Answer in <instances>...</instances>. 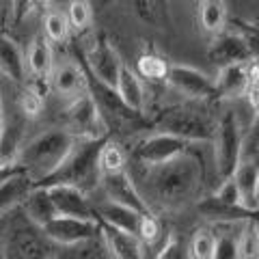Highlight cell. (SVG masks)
Returning <instances> with one entry per match:
<instances>
[{
  "label": "cell",
  "mask_w": 259,
  "mask_h": 259,
  "mask_svg": "<svg viewBox=\"0 0 259 259\" xmlns=\"http://www.w3.org/2000/svg\"><path fill=\"white\" fill-rule=\"evenodd\" d=\"M160 236H162V225H160V221L151 212L143 214L141 227H139V240L143 242V244H156V242L160 240Z\"/></svg>",
  "instance_id": "cell-34"
},
{
  "label": "cell",
  "mask_w": 259,
  "mask_h": 259,
  "mask_svg": "<svg viewBox=\"0 0 259 259\" xmlns=\"http://www.w3.org/2000/svg\"><path fill=\"white\" fill-rule=\"evenodd\" d=\"M242 141H244V132H242V123L236 110L227 108L216 119V134H214V166L218 180H227L231 177L233 171L238 168L242 160Z\"/></svg>",
  "instance_id": "cell-4"
},
{
  "label": "cell",
  "mask_w": 259,
  "mask_h": 259,
  "mask_svg": "<svg viewBox=\"0 0 259 259\" xmlns=\"http://www.w3.org/2000/svg\"><path fill=\"white\" fill-rule=\"evenodd\" d=\"M28 3L30 0H11V13L15 24H20L28 15Z\"/></svg>",
  "instance_id": "cell-39"
},
{
  "label": "cell",
  "mask_w": 259,
  "mask_h": 259,
  "mask_svg": "<svg viewBox=\"0 0 259 259\" xmlns=\"http://www.w3.org/2000/svg\"><path fill=\"white\" fill-rule=\"evenodd\" d=\"M67 130L78 141L106 139V125L93 95L80 93L74 97L67 108Z\"/></svg>",
  "instance_id": "cell-6"
},
{
  "label": "cell",
  "mask_w": 259,
  "mask_h": 259,
  "mask_svg": "<svg viewBox=\"0 0 259 259\" xmlns=\"http://www.w3.org/2000/svg\"><path fill=\"white\" fill-rule=\"evenodd\" d=\"M0 127H3V110H0Z\"/></svg>",
  "instance_id": "cell-43"
},
{
  "label": "cell",
  "mask_w": 259,
  "mask_h": 259,
  "mask_svg": "<svg viewBox=\"0 0 259 259\" xmlns=\"http://www.w3.org/2000/svg\"><path fill=\"white\" fill-rule=\"evenodd\" d=\"M147 188L164 209H182L203 190V166L190 151L168 162L147 166Z\"/></svg>",
  "instance_id": "cell-1"
},
{
  "label": "cell",
  "mask_w": 259,
  "mask_h": 259,
  "mask_svg": "<svg viewBox=\"0 0 259 259\" xmlns=\"http://www.w3.org/2000/svg\"><path fill=\"white\" fill-rule=\"evenodd\" d=\"M106 139L97 141H80L69 158L63 162V166L56 171L52 177L44 182L48 184H71L76 188L84 190L87 194L100 186L102 171H100V149Z\"/></svg>",
  "instance_id": "cell-3"
},
{
  "label": "cell",
  "mask_w": 259,
  "mask_h": 259,
  "mask_svg": "<svg viewBox=\"0 0 259 259\" xmlns=\"http://www.w3.org/2000/svg\"><path fill=\"white\" fill-rule=\"evenodd\" d=\"M214 259H240L238 238L231 236V233H216Z\"/></svg>",
  "instance_id": "cell-35"
},
{
  "label": "cell",
  "mask_w": 259,
  "mask_h": 259,
  "mask_svg": "<svg viewBox=\"0 0 259 259\" xmlns=\"http://www.w3.org/2000/svg\"><path fill=\"white\" fill-rule=\"evenodd\" d=\"M76 143L78 139L67 127L46 130L22 145L18 164L30 175L32 182L44 184L48 177H52L63 166V162L74 151Z\"/></svg>",
  "instance_id": "cell-2"
},
{
  "label": "cell",
  "mask_w": 259,
  "mask_h": 259,
  "mask_svg": "<svg viewBox=\"0 0 259 259\" xmlns=\"http://www.w3.org/2000/svg\"><path fill=\"white\" fill-rule=\"evenodd\" d=\"M158 259H192L190 257V248L184 244V240L180 238H168L166 244L162 246Z\"/></svg>",
  "instance_id": "cell-37"
},
{
  "label": "cell",
  "mask_w": 259,
  "mask_h": 259,
  "mask_svg": "<svg viewBox=\"0 0 259 259\" xmlns=\"http://www.w3.org/2000/svg\"><path fill=\"white\" fill-rule=\"evenodd\" d=\"M255 153H259V110L255 112L248 132L244 134V141H242V160H250Z\"/></svg>",
  "instance_id": "cell-36"
},
{
  "label": "cell",
  "mask_w": 259,
  "mask_h": 259,
  "mask_svg": "<svg viewBox=\"0 0 259 259\" xmlns=\"http://www.w3.org/2000/svg\"><path fill=\"white\" fill-rule=\"evenodd\" d=\"M48 190H50V197L54 201L59 216L95 218V209L84 190H80L71 184H48Z\"/></svg>",
  "instance_id": "cell-13"
},
{
  "label": "cell",
  "mask_w": 259,
  "mask_h": 259,
  "mask_svg": "<svg viewBox=\"0 0 259 259\" xmlns=\"http://www.w3.org/2000/svg\"><path fill=\"white\" fill-rule=\"evenodd\" d=\"M166 84L175 89L180 95H184L186 100H192V102H201L216 95L214 78H209L205 71H201L197 67L182 65V63H173L168 67Z\"/></svg>",
  "instance_id": "cell-8"
},
{
  "label": "cell",
  "mask_w": 259,
  "mask_h": 259,
  "mask_svg": "<svg viewBox=\"0 0 259 259\" xmlns=\"http://www.w3.org/2000/svg\"><path fill=\"white\" fill-rule=\"evenodd\" d=\"M69 20L61 11H48L44 18V35L50 39V44H61L69 35Z\"/></svg>",
  "instance_id": "cell-29"
},
{
  "label": "cell",
  "mask_w": 259,
  "mask_h": 259,
  "mask_svg": "<svg viewBox=\"0 0 259 259\" xmlns=\"http://www.w3.org/2000/svg\"><path fill=\"white\" fill-rule=\"evenodd\" d=\"M240 259H257L259 257V225L255 221H242V229L238 236Z\"/></svg>",
  "instance_id": "cell-27"
},
{
  "label": "cell",
  "mask_w": 259,
  "mask_h": 259,
  "mask_svg": "<svg viewBox=\"0 0 259 259\" xmlns=\"http://www.w3.org/2000/svg\"><path fill=\"white\" fill-rule=\"evenodd\" d=\"M100 188L106 194V199L112 201V203H119V205H125V207H132L141 214H147L151 212L147 199L139 192V188L134 186L132 177L125 171H115V173H102V180H100Z\"/></svg>",
  "instance_id": "cell-11"
},
{
  "label": "cell",
  "mask_w": 259,
  "mask_h": 259,
  "mask_svg": "<svg viewBox=\"0 0 259 259\" xmlns=\"http://www.w3.org/2000/svg\"><path fill=\"white\" fill-rule=\"evenodd\" d=\"M233 180H236L240 194H242V203L246 209L259 207V162L257 160H240L238 168L233 171Z\"/></svg>",
  "instance_id": "cell-20"
},
{
  "label": "cell",
  "mask_w": 259,
  "mask_h": 259,
  "mask_svg": "<svg viewBox=\"0 0 259 259\" xmlns=\"http://www.w3.org/2000/svg\"><path fill=\"white\" fill-rule=\"evenodd\" d=\"M136 67H139V76L145 78V80H151V82H160V80H164L166 82V76H168V65L162 56L158 54H143L139 63H136Z\"/></svg>",
  "instance_id": "cell-28"
},
{
  "label": "cell",
  "mask_w": 259,
  "mask_h": 259,
  "mask_svg": "<svg viewBox=\"0 0 259 259\" xmlns=\"http://www.w3.org/2000/svg\"><path fill=\"white\" fill-rule=\"evenodd\" d=\"M22 130L13 121H3L0 127V166H15L22 151Z\"/></svg>",
  "instance_id": "cell-25"
},
{
  "label": "cell",
  "mask_w": 259,
  "mask_h": 259,
  "mask_svg": "<svg viewBox=\"0 0 259 259\" xmlns=\"http://www.w3.org/2000/svg\"><path fill=\"white\" fill-rule=\"evenodd\" d=\"M46 5H48V0H30V3H28V13L41 9V7H46Z\"/></svg>",
  "instance_id": "cell-41"
},
{
  "label": "cell",
  "mask_w": 259,
  "mask_h": 259,
  "mask_svg": "<svg viewBox=\"0 0 259 259\" xmlns=\"http://www.w3.org/2000/svg\"><path fill=\"white\" fill-rule=\"evenodd\" d=\"M20 171H24V168L20 166V164H15V166H0V184H3L7 177H11V175H15V173H20Z\"/></svg>",
  "instance_id": "cell-40"
},
{
  "label": "cell",
  "mask_w": 259,
  "mask_h": 259,
  "mask_svg": "<svg viewBox=\"0 0 259 259\" xmlns=\"http://www.w3.org/2000/svg\"><path fill=\"white\" fill-rule=\"evenodd\" d=\"M248 218H250V221H255V223L259 225V207H255V209H250V214H248Z\"/></svg>",
  "instance_id": "cell-42"
},
{
  "label": "cell",
  "mask_w": 259,
  "mask_h": 259,
  "mask_svg": "<svg viewBox=\"0 0 259 259\" xmlns=\"http://www.w3.org/2000/svg\"><path fill=\"white\" fill-rule=\"evenodd\" d=\"M115 93L119 97V102L123 104L125 110H132V112H143L145 110V87H143V80L141 76L132 71L130 67L121 69V76H119V82L115 87Z\"/></svg>",
  "instance_id": "cell-21"
},
{
  "label": "cell",
  "mask_w": 259,
  "mask_h": 259,
  "mask_svg": "<svg viewBox=\"0 0 259 259\" xmlns=\"http://www.w3.org/2000/svg\"><path fill=\"white\" fill-rule=\"evenodd\" d=\"M100 233L104 236V242H106V248L112 259H145V244L132 233L115 229L108 223L100 225Z\"/></svg>",
  "instance_id": "cell-15"
},
{
  "label": "cell",
  "mask_w": 259,
  "mask_h": 259,
  "mask_svg": "<svg viewBox=\"0 0 259 259\" xmlns=\"http://www.w3.org/2000/svg\"><path fill=\"white\" fill-rule=\"evenodd\" d=\"M20 108L24 112V117H37L44 110V97L32 89H26L20 97Z\"/></svg>",
  "instance_id": "cell-38"
},
{
  "label": "cell",
  "mask_w": 259,
  "mask_h": 259,
  "mask_svg": "<svg viewBox=\"0 0 259 259\" xmlns=\"http://www.w3.org/2000/svg\"><path fill=\"white\" fill-rule=\"evenodd\" d=\"M37 186V182L30 180V175L26 171H20L0 184V216L11 212L18 205H22L26 201L28 192Z\"/></svg>",
  "instance_id": "cell-19"
},
{
  "label": "cell",
  "mask_w": 259,
  "mask_h": 259,
  "mask_svg": "<svg viewBox=\"0 0 259 259\" xmlns=\"http://www.w3.org/2000/svg\"><path fill=\"white\" fill-rule=\"evenodd\" d=\"M5 255L7 259H44L46 248L30 229L20 227V229L11 231V236L7 238Z\"/></svg>",
  "instance_id": "cell-22"
},
{
  "label": "cell",
  "mask_w": 259,
  "mask_h": 259,
  "mask_svg": "<svg viewBox=\"0 0 259 259\" xmlns=\"http://www.w3.org/2000/svg\"><path fill=\"white\" fill-rule=\"evenodd\" d=\"M87 63L91 67L93 76L100 80L104 87H108L115 91V87L119 82L121 69H123V61H121L119 52L106 41L95 44L91 50L87 52Z\"/></svg>",
  "instance_id": "cell-12"
},
{
  "label": "cell",
  "mask_w": 259,
  "mask_h": 259,
  "mask_svg": "<svg viewBox=\"0 0 259 259\" xmlns=\"http://www.w3.org/2000/svg\"><path fill=\"white\" fill-rule=\"evenodd\" d=\"M257 74L253 67V59L246 63H231L218 69L214 78L216 95L223 100H238L250 93V89L257 84Z\"/></svg>",
  "instance_id": "cell-10"
},
{
  "label": "cell",
  "mask_w": 259,
  "mask_h": 259,
  "mask_svg": "<svg viewBox=\"0 0 259 259\" xmlns=\"http://www.w3.org/2000/svg\"><path fill=\"white\" fill-rule=\"evenodd\" d=\"M95 212L102 223H108L110 227H115V229H121V231L132 233V236L139 238V227H141V218H143L141 212H136L132 207H125V205H119V203H112L108 199L104 201V203L95 205Z\"/></svg>",
  "instance_id": "cell-18"
},
{
  "label": "cell",
  "mask_w": 259,
  "mask_h": 259,
  "mask_svg": "<svg viewBox=\"0 0 259 259\" xmlns=\"http://www.w3.org/2000/svg\"><path fill=\"white\" fill-rule=\"evenodd\" d=\"M207 56L218 69L231 63H246L253 59V50L244 37L233 35V32H218L212 46L207 50Z\"/></svg>",
  "instance_id": "cell-14"
},
{
  "label": "cell",
  "mask_w": 259,
  "mask_h": 259,
  "mask_svg": "<svg viewBox=\"0 0 259 259\" xmlns=\"http://www.w3.org/2000/svg\"><path fill=\"white\" fill-rule=\"evenodd\" d=\"M22 207H24V214H26L28 223L35 225L37 229H41L52 218L59 216L54 201L50 197V190H48V186H44V184H37L35 188L28 192V197L22 203Z\"/></svg>",
  "instance_id": "cell-16"
},
{
  "label": "cell",
  "mask_w": 259,
  "mask_h": 259,
  "mask_svg": "<svg viewBox=\"0 0 259 259\" xmlns=\"http://www.w3.org/2000/svg\"><path fill=\"white\" fill-rule=\"evenodd\" d=\"M227 20V5L225 0H201L199 5V22L201 28L218 35Z\"/></svg>",
  "instance_id": "cell-26"
},
{
  "label": "cell",
  "mask_w": 259,
  "mask_h": 259,
  "mask_svg": "<svg viewBox=\"0 0 259 259\" xmlns=\"http://www.w3.org/2000/svg\"><path fill=\"white\" fill-rule=\"evenodd\" d=\"M0 71L13 82H22L26 76V59L20 46L7 35H0Z\"/></svg>",
  "instance_id": "cell-23"
},
{
  "label": "cell",
  "mask_w": 259,
  "mask_h": 259,
  "mask_svg": "<svg viewBox=\"0 0 259 259\" xmlns=\"http://www.w3.org/2000/svg\"><path fill=\"white\" fill-rule=\"evenodd\" d=\"M214 199L218 203H223L227 207H244L242 203V194H240V188L233 177H227V180L221 182V186L216 188L214 192Z\"/></svg>",
  "instance_id": "cell-33"
},
{
  "label": "cell",
  "mask_w": 259,
  "mask_h": 259,
  "mask_svg": "<svg viewBox=\"0 0 259 259\" xmlns=\"http://www.w3.org/2000/svg\"><path fill=\"white\" fill-rule=\"evenodd\" d=\"M67 20H69V26L76 28V30H84L89 24H91V5L87 0H71L69 7H67Z\"/></svg>",
  "instance_id": "cell-32"
},
{
  "label": "cell",
  "mask_w": 259,
  "mask_h": 259,
  "mask_svg": "<svg viewBox=\"0 0 259 259\" xmlns=\"http://www.w3.org/2000/svg\"><path fill=\"white\" fill-rule=\"evenodd\" d=\"M190 145L194 143L160 130V132L147 136V139H143L136 145L132 151V158L145 166H156V164H162V162H168L186 151H190Z\"/></svg>",
  "instance_id": "cell-7"
},
{
  "label": "cell",
  "mask_w": 259,
  "mask_h": 259,
  "mask_svg": "<svg viewBox=\"0 0 259 259\" xmlns=\"http://www.w3.org/2000/svg\"><path fill=\"white\" fill-rule=\"evenodd\" d=\"M44 238L56 242L63 246H74L95 238L100 233L97 218H71V216H56L46 227H41Z\"/></svg>",
  "instance_id": "cell-9"
},
{
  "label": "cell",
  "mask_w": 259,
  "mask_h": 259,
  "mask_svg": "<svg viewBox=\"0 0 259 259\" xmlns=\"http://www.w3.org/2000/svg\"><path fill=\"white\" fill-rule=\"evenodd\" d=\"M162 132H171L175 136L190 141V143H209L212 145L214 134H216V121L207 115V112L184 106V108H173L164 112L160 121Z\"/></svg>",
  "instance_id": "cell-5"
},
{
  "label": "cell",
  "mask_w": 259,
  "mask_h": 259,
  "mask_svg": "<svg viewBox=\"0 0 259 259\" xmlns=\"http://www.w3.org/2000/svg\"><path fill=\"white\" fill-rule=\"evenodd\" d=\"M26 65H28V69L37 78H50V71L54 67V63H52V46H50V39H48L46 35H37L30 41L28 56H26Z\"/></svg>",
  "instance_id": "cell-24"
},
{
  "label": "cell",
  "mask_w": 259,
  "mask_h": 259,
  "mask_svg": "<svg viewBox=\"0 0 259 259\" xmlns=\"http://www.w3.org/2000/svg\"><path fill=\"white\" fill-rule=\"evenodd\" d=\"M190 257L192 259H214L216 250V233L207 229H199L194 233V238L190 242Z\"/></svg>",
  "instance_id": "cell-31"
},
{
  "label": "cell",
  "mask_w": 259,
  "mask_h": 259,
  "mask_svg": "<svg viewBox=\"0 0 259 259\" xmlns=\"http://www.w3.org/2000/svg\"><path fill=\"white\" fill-rule=\"evenodd\" d=\"M125 168V151L112 141H104L100 149V171L102 173H115Z\"/></svg>",
  "instance_id": "cell-30"
},
{
  "label": "cell",
  "mask_w": 259,
  "mask_h": 259,
  "mask_svg": "<svg viewBox=\"0 0 259 259\" xmlns=\"http://www.w3.org/2000/svg\"><path fill=\"white\" fill-rule=\"evenodd\" d=\"M48 80H50L52 91L56 95H61V97H76V95H80L84 91V84H87L80 65L71 63V61L54 65Z\"/></svg>",
  "instance_id": "cell-17"
}]
</instances>
